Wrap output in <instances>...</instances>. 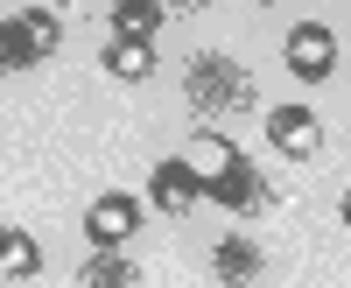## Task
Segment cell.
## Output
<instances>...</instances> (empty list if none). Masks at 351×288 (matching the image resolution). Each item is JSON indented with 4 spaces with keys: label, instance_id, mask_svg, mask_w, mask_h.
I'll return each instance as SVG.
<instances>
[{
    "label": "cell",
    "instance_id": "obj_11",
    "mask_svg": "<svg viewBox=\"0 0 351 288\" xmlns=\"http://www.w3.org/2000/svg\"><path fill=\"white\" fill-rule=\"evenodd\" d=\"M141 274H134V261L127 253H92V261L77 267V288H134Z\"/></svg>",
    "mask_w": 351,
    "mask_h": 288
},
{
    "label": "cell",
    "instance_id": "obj_6",
    "mask_svg": "<svg viewBox=\"0 0 351 288\" xmlns=\"http://www.w3.org/2000/svg\"><path fill=\"white\" fill-rule=\"evenodd\" d=\"M267 141H274L288 162H309L316 148H324V127H316L309 106H274V112H267Z\"/></svg>",
    "mask_w": 351,
    "mask_h": 288
},
{
    "label": "cell",
    "instance_id": "obj_14",
    "mask_svg": "<svg viewBox=\"0 0 351 288\" xmlns=\"http://www.w3.org/2000/svg\"><path fill=\"white\" fill-rule=\"evenodd\" d=\"M0 71H8V64H0Z\"/></svg>",
    "mask_w": 351,
    "mask_h": 288
},
{
    "label": "cell",
    "instance_id": "obj_15",
    "mask_svg": "<svg viewBox=\"0 0 351 288\" xmlns=\"http://www.w3.org/2000/svg\"><path fill=\"white\" fill-rule=\"evenodd\" d=\"M183 8H190V0H183Z\"/></svg>",
    "mask_w": 351,
    "mask_h": 288
},
{
    "label": "cell",
    "instance_id": "obj_10",
    "mask_svg": "<svg viewBox=\"0 0 351 288\" xmlns=\"http://www.w3.org/2000/svg\"><path fill=\"white\" fill-rule=\"evenodd\" d=\"M28 274H43V246L28 239V232H0V288L28 281Z\"/></svg>",
    "mask_w": 351,
    "mask_h": 288
},
{
    "label": "cell",
    "instance_id": "obj_7",
    "mask_svg": "<svg viewBox=\"0 0 351 288\" xmlns=\"http://www.w3.org/2000/svg\"><path fill=\"white\" fill-rule=\"evenodd\" d=\"M204 197H211V204H225V211H239V218H246V211H260V204H267V183H260V169H253V162L239 155V162H232V169H225L218 183H204Z\"/></svg>",
    "mask_w": 351,
    "mask_h": 288
},
{
    "label": "cell",
    "instance_id": "obj_12",
    "mask_svg": "<svg viewBox=\"0 0 351 288\" xmlns=\"http://www.w3.org/2000/svg\"><path fill=\"white\" fill-rule=\"evenodd\" d=\"M106 71H112V77H127V84H141V77L155 71V49H148V43H127V36H112V43H106Z\"/></svg>",
    "mask_w": 351,
    "mask_h": 288
},
{
    "label": "cell",
    "instance_id": "obj_1",
    "mask_svg": "<svg viewBox=\"0 0 351 288\" xmlns=\"http://www.w3.org/2000/svg\"><path fill=\"white\" fill-rule=\"evenodd\" d=\"M183 92H190V112H197V120H225V112H246V106H253V71L232 64L225 49H204V56H190Z\"/></svg>",
    "mask_w": 351,
    "mask_h": 288
},
{
    "label": "cell",
    "instance_id": "obj_2",
    "mask_svg": "<svg viewBox=\"0 0 351 288\" xmlns=\"http://www.w3.org/2000/svg\"><path fill=\"white\" fill-rule=\"evenodd\" d=\"M56 56V14L43 8H14L0 21V64L8 71H28V64H49Z\"/></svg>",
    "mask_w": 351,
    "mask_h": 288
},
{
    "label": "cell",
    "instance_id": "obj_4",
    "mask_svg": "<svg viewBox=\"0 0 351 288\" xmlns=\"http://www.w3.org/2000/svg\"><path fill=\"white\" fill-rule=\"evenodd\" d=\"M148 204H155L162 218H190V211L204 204V183H197V169H190L183 155L155 162V176H148Z\"/></svg>",
    "mask_w": 351,
    "mask_h": 288
},
{
    "label": "cell",
    "instance_id": "obj_8",
    "mask_svg": "<svg viewBox=\"0 0 351 288\" xmlns=\"http://www.w3.org/2000/svg\"><path fill=\"white\" fill-rule=\"evenodd\" d=\"M211 274H218L225 288H253V274H260V246L239 239V232H225L218 253H211Z\"/></svg>",
    "mask_w": 351,
    "mask_h": 288
},
{
    "label": "cell",
    "instance_id": "obj_5",
    "mask_svg": "<svg viewBox=\"0 0 351 288\" xmlns=\"http://www.w3.org/2000/svg\"><path fill=\"white\" fill-rule=\"evenodd\" d=\"M281 49H288V71H295V77H309V84H324V77L337 71V36H330L324 21H295Z\"/></svg>",
    "mask_w": 351,
    "mask_h": 288
},
{
    "label": "cell",
    "instance_id": "obj_3",
    "mask_svg": "<svg viewBox=\"0 0 351 288\" xmlns=\"http://www.w3.org/2000/svg\"><path fill=\"white\" fill-rule=\"evenodd\" d=\"M84 232H92L99 253H127V239L141 232V197H127V190L92 197V211H84Z\"/></svg>",
    "mask_w": 351,
    "mask_h": 288
},
{
    "label": "cell",
    "instance_id": "obj_9",
    "mask_svg": "<svg viewBox=\"0 0 351 288\" xmlns=\"http://www.w3.org/2000/svg\"><path fill=\"white\" fill-rule=\"evenodd\" d=\"M106 21H112V36L148 43L155 28H162V0H112V8H106Z\"/></svg>",
    "mask_w": 351,
    "mask_h": 288
},
{
    "label": "cell",
    "instance_id": "obj_13",
    "mask_svg": "<svg viewBox=\"0 0 351 288\" xmlns=\"http://www.w3.org/2000/svg\"><path fill=\"white\" fill-rule=\"evenodd\" d=\"M344 225H351V190H344Z\"/></svg>",
    "mask_w": 351,
    "mask_h": 288
}]
</instances>
